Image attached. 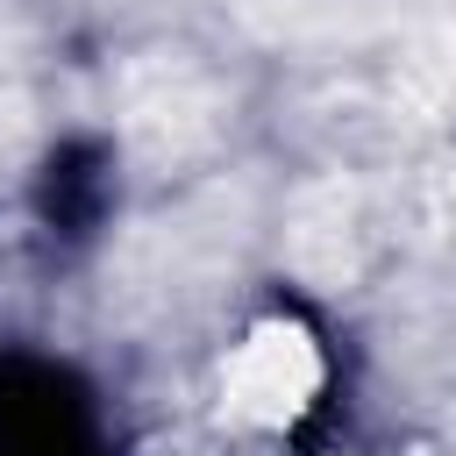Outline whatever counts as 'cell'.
<instances>
[{
    "label": "cell",
    "instance_id": "obj_1",
    "mask_svg": "<svg viewBox=\"0 0 456 456\" xmlns=\"http://www.w3.org/2000/svg\"><path fill=\"white\" fill-rule=\"evenodd\" d=\"M314 378H321V363H314L306 335L299 328H264L228 363V406L249 413V420H285L314 392Z\"/></svg>",
    "mask_w": 456,
    "mask_h": 456
}]
</instances>
